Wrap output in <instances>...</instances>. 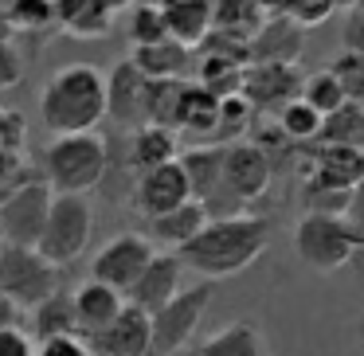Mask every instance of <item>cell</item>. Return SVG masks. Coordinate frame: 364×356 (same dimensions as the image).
I'll return each mask as SVG.
<instances>
[{"mask_svg": "<svg viewBox=\"0 0 364 356\" xmlns=\"http://www.w3.org/2000/svg\"><path fill=\"white\" fill-rule=\"evenodd\" d=\"M181 356H262V337L255 321H231L208 340L184 348Z\"/></svg>", "mask_w": 364, "mask_h": 356, "instance_id": "603a6c76", "label": "cell"}, {"mask_svg": "<svg viewBox=\"0 0 364 356\" xmlns=\"http://www.w3.org/2000/svg\"><path fill=\"white\" fill-rule=\"evenodd\" d=\"M270 231H274V223L267 215H255V212L220 215V220H208L204 231L176 254L188 270L215 282V278L243 274L251 262H259L270 243Z\"/></svg>", "mask_w": 364, "mask_h": 356, "instance_id": "6da1fadb", "label": "cell"}, {"mask_svg": "<svg viewBox=\"0 0 364 356\" xmlns=\"http://www.w3.org/2000/svg\"><path fill=\"white\" fill-rule=\"evenodd\" d=\"M36 168L24 161V153L16 149H0V196H9L12 188H16L20 180H28Z\"/></svg>", "mask_w": 364, "mask_h": 356, "instance_id": "d590c367", "label": "cell"}, {"mask_svg": "<svg viewBox=\"0 0 364 356\" xmlns=\"http://www.w3.org/2000/svg\"><path fill=\"white\" fill-rule=\"evenodd\" d=\"M153 254H157L153 251V239L134 235V231L114 235L110 243L95 254V262H90V278H98V282H106V286H114V290L126 293L129 286L145 274V266L153 262Z\"/></svg>", "mask_w": 364, "mask_h": 356, "instance_id": "30bf717a", "label": "cell"}, {"mask_svg": "<svg viewBox=\"0 0 364 356\" xmlns=\"http://www.w3.org/2000/svg\"><path fill=\"white\" fill-rule=\"evenodd\" d=\"M301 98H306L317 114H333V110H341V106L348 102L341 79L333 75V67H321V71L306 75V82H301Z\"/></svg>", "mask_w": 364, "mask_h": 356, "instance_id": "d6a6232c", "label": "cell"}, {"mask_svg": "<svg viewBox=\"0 0 364 356\" xmlns=\"http://www.w3.org/2000/svg\"><path fill=\"white\" fill-rule=\"evenodd\" d=\"M208 223V207L200 204V200H188V204L173 207V212L165 215H149V239L161 247H168V251H181V247H188L192 239L204 231Z\"/></svg>", "mask_w": 364, "mask_h": 356, "instance_id": "44dd1931", "label": "cell"}, {"mask_svg": "<svg viewBox=\"0 0 364 356\" xmlns=\"http://www.w3.org/2000/svg\"><path fill=\"white\" fill-rule=\"evenodd\" d=\"M333 9H337V0H290V4H286V16H294L301 28H314V24H321Z\"/></svg>", "mask_w": 364, "mask_h": 356, "instance_id": "74e56055", "label": "cell"}, {"mask_svg": "<svg viewBox=\"0 0 364 356\" xmlns=\"http://www.w3.org/2000/svg\"><path fill=\"white\" fill-rule=\"evenodd\" d=\"M181 157V141H176V129H165V126H145L129 129V141H126V168L129 173H149L157 165H168V161Z\"/></svg>", "mask_w": 364, "mask_h": 356, "instance_id": "e0dca14e", "label": "cell"}, {"mask_svg": "<svg viewBox=\"0 0 364 356\" xmlns=\"http://www.w3.org/2000/svg\"><path fill=\"white\" fill-rule=\"evenodd\" d=\"M51 200H55V188L48 184L43 173H32L9 196H0V243H20V247L40 243L51 215Z\"/></svg>", "mask_w": 364, "mask_h": 356, "instance_id": "8992f818", "label": "cell"}, {"mask_svg": "<svg viewBox=\"0 0 364 356\" xmlns=\"http://www.w3.org/2000/svg\"><path fill=\"white\" fill-rule=\"evenodd\" d=\"M145 98H149V75L134 67V59L118 63L106 75V118L118 129L145 126Z\"/></svg>", "mask_w": 364, "mask_h": 356, "instance_id": "5bb4252c", "label": "cell"}, {"mask_svg": "<svg viewBox=\"0 0 364 356\" xmlns=\"http://www.w3.org/2000/svg\"><path fill=\"white\" fill-rule=\"evenodd\" d=\"M301 204H306V212L348 215V212L356 207V192H337V188H306V184H301Z\"/></svg>", "mask_w": 364, "mask_h": 356, "instance_id": "e575fe53", "label": "cell"}, {"mask_svg": "<svg viewBox=\"0 0 364 356\" xmlns=\"http://www.w3.org/2000/svg\"><path fill=\"white\" fill-rule=\"evenodd\" d=\"M0 290L20 309H36L59 290V266L40 247L0 243Z\"/></svg>", "mask_w": 364, "mask_h": 356, "instance_id": "5b68a950", "label": "cell"}, {"mask_svg": "<svg viewBox=\"0 0 364 356\" xmlns=\"http://www.w3.org/2000/svg\"><path fill=\"white\" fill-rule=\"evenodd\" d=\"M356 340H360V348H364V317L356 321Z\"/></svg>", "mask_w": 364, "mask_h": 356, "instance_id": "f6af8a7d", "label": "cell"}, {"mask_svg": "<svg viewBox=\"0 0 364 356\" xmlns=\"http://www.w3.org/2000/svg\"><path fill=\"white\" fill-rule=\"evenodd\" d=\"M255 106L247 102L243 95H228L220 98V122H215V134L212 141L215 145H235V141H247V134L255 129Z\"/></svg>", "mask_w": 364, "mask_h": 356, "instance_id": "f1b7e54d", "label": "cell"}, {"mask_svg": "<svg viewBox=\"0 0 364 356\" xmlns=\"http://www.w3.org/2000/svg\"><path fill=\"white\" fill-rule=\"evenodd\" d=\"M110 173V145L90 129V134H63L48 145L43 157V176L55 192H75L87 196Z\"/></svg>", "mask_w": 364, "mask_h": 356, "instance_id": "277c9868", "label": "cell"}, {"mask_svg": "<svg viewBox=\"0 0 364 356\" xmlns=\"http://www.w3.org/2000/svg\"><path fill=\"white\" fill-rule=\"evenodd\" d=\"M192 200V184H188V173H184L181 157L168 161V165H157L149 173H137L134 176V212L137 215H165L173 207L188 204Z\"/></svg>", "mask_w": 364, "mask_h": 356, "instance_id": "7c38bea8", "label": "cell"}, {"mask_svg": "<svg viewBox=\"0 0 364 356\" xmlns=\"http://www.w3.org/2000/svg\"><path fill=\"white\" fill-rule=\"evenodd\" d=\"M134 67L149 79H188L196 71V59L192 48L181 40H161V43H141V48L129 51Z\"/></svg>", "mask_w": 364, "mask_h": 356, "instance_id": "d6986e66", "label": "cell"}, {"mask_svg": "<svg viewBox=\"0 0 364 356\" xmlns=\"http://www.w3.org/2000/svg\"><path fill=\"white\" fill-rule=\"evenodd\" d=\"M20 43L16 40H4L0 43V90H12L20 79H24V55H20Z\"/></svg>", "mask_w": 364, "mask_h": 356, "instance_id": "8d00e7d4", "label": "cell"}, {"mask_svg": "<svg viewBox=\"0 0 364 356\" xmlns=\"http://www.w3.org/2000/svg\"><path fill=\"white\" fill-rule=\"evenodd\" d=\"M223 161H228V145H196V149H184L181 153V165L188 173V184H192V200H212L215 188L223 180Z\"/></svg>", "mask_w": 364, "mask_h": 356, "instance_id": "7402d4cb", "label": "cell"}, {"mask_svg": "<svg viewBox=\"0 0 364 356\" xmlns=\"http://www.w3.org/2000/svg\"><path fill=\"white\" fill-rule=\"evenodd\" d=\"M337 4H341V9H353V4H356V0H337Z\"/></svg>", "mask_w": 364, "mask_h": 356, "instance_id": "c3c4849f", "label": "cell"}, {"mask_svg": "<svg viewBox=\"0 0 364 356\" xmlns=\"http://www.w3.org/2000/svg\"><path fill=\"white\" fill-rule=\"evenodd\" d=\"M181 270H184V262H181V254H176V251L153 254V262L145 266V274L126 290V301H129V306H137V309H145V313H157L165 301H173L176 293L184 290V286H181Z\"/></svg>", "mask_w": 364, "mask_h": 356, "instance_id": "9a60e30c", "label": "cell"}, {"mask_svg": "<svg viewBox=\"0 0 364 356\" xmlns=\"http://www.w3.org/2000/svg\"><path fill=\"white\" fill-rule=\"evenodd\" d=\"M87 345L95 356H149L153 352V321L145 309L126 301V309L106 329L90 333Z\"/></svg>", "mask_w": 364, "mask_h": 356, "instance_id": "4fadbf2b", "label": "cell"}, {"mask_svg": "<svg viewBox=\"0 0 364 356\" xmlns=\"http://www.w3.org/2000/svg\"><path fill=\"white\" fill-rule=\"evenodd\" d=\"M267 16L270 12L259 0H212V28H220V32H235L251 40Z\"/></svg>", "mask_w": 364, "mask_h": 356, "instance_id": "83f0119b", "label": "cell"}, {"mask_svg": "<svg viewBox=\"0 0 364 356\" xmlns=\"http://www.w3.org/2000/svg\"><path fill=\"white\" fill-rule=\"evenodd\" d=\"M16 321H20V306H16V301H12L4 290H0V333L12 329Z\"/></svg>", "mask_w": 364, "mask_h": 356, "instance_id": "7bdbcfd3", "label": "cell"}, {"mask_svg": "<svg viewBox=\"0 0 364 356\" xmlns=\"http://www.w3.org/2000/svg\"><path fill=\"white\" fill-rule=\"evenodd\" d=\"M24 137H28V122H24V114L4 110V106H0V149H16V153H24Z\"/></svg>", "mask_w": 364, "mask_h": 356, "instance_id": "f35d334b", "label": "cell"}, {"mask_svg": "<svg viewBox=\"0 0 364 356\" xmlns=\"http://www.w3.org/2000/svg\"><path fill=\"white\" fill-rule=\"evenodd\" d=\"M12 32H16L20 48H40L51 32H59V20H55V0H12Z\"/></svg>", "mask_w": 364, "mask_h": 356, "instance_id": "d4e9b609", "label": "cell"}, {"mask_svg": "<svg viewBox=\"0 0 364 356\" xmlns=\"http://www.w3.org/2000/svg\"><path fill=\"white\" fill-rule=\"evenodd\" d=\"M126 32H129V43H134V48H141V43L173 40V36H168V20H165L161 0H134L129 20H126Z\"/></svg>", "mask_w": 364, "mask_h": 356, "instance_id": "f546056e", "label": "cell"}, {"mask_svg": "<svg viewBox=\"0 0 364 356\" xmlns=\"http://www.w3.org/2000/svg\"><path fill=\"white\" fill-rule=\"evenodd\" d=\"M114 0H55L59 32L75 40H102L114 28Z\"/></svg>", "mask_w": 364, "mask_h": 356, "instance_id": "ac0fdd59", "label": "cell"}, {"mask_svg": "<svg viewBox=\"0 0 364 356\" xmlns=\"http://www.w3.org/2000/svg\"><path fill=\"white\" fill-rule=\"evenodd\" d=\"M341 48L364 55V16H356V12H348V16H345V28H341Z\"/></svg>", "mask_w": 364, "mask_h": 356, "instance_id": "b9f144b4", "label": "cell"}, {"mask_svg": "<svg viewBox=\"0 0 364 356\" xmlns=\"http://www.w3.org/2000/svg\"><path fill=\"white\" fill-rule=\"evenodd\" d=\"M301 59V24L286 12H270L251 36V63H298Z\"/></svg>", "mask_w": 364, "mask_h": 356, "instance_id": "2e32d148", "label": "cell"}, {"mask_svg": "<svg viewBox=\"0 0 364 356\" xmlns=\"http://www.w3.org/2000/svg\"><path fill=\"white\" fill-rule=\"evenodd\" d=\"M348 12H356V16H364V0H356V4H353Z\"/></svg>", "mask_w": 364, "mask_h": 356, "instance_id": "bcb514c9", "label": "cell"}, {"mask_svg": "<svg viewBox=\"0 0 364 356\" xmlns=\"http://www.w3.org/2000/svg\"><path fill=\"white\" fill-rule=\"evenodd\" d=\"M32 329L40 340H51V337H82L79 333V313H75V293H63L55 290L48 301L32 309Z\"/></svg>", "mask_w": 364, "mask_h": 356, "instance_id": "4316f807", "label": "cell"}, {"mask_svg": "<svg viewBox=\"0 0 364 356\" xmlns=\"http://www.w3.org/2000/svg\"><path fill=\"white\" fill-rule=\"evenodd\" d=\"M40 118L55 137L90 134L106 122V75L90 63H67L43 82Z\"/></svg>", "mask_w": 364, "mask_h": 356, "instance_id": "7a4b0ae2", "label": "cell"}, {"mask_svg": "<svg viewBox=\"0 0 364 356\" xmlns=\"http://www.w3.org/2000/svg\"><path fill=\"white\" fill-rule=\"evenodd\" d=\"M364 251V223L353 215L306 212L294 223V254L317 274H337Z\"/></svg>", "mask_w": 364, "mask_h": 356, "instance_id": "3957f363", "label": "cell"}, {"mask_svg": "<svg viewBox=\"0 0 364 356\" xmlns=\"http://www.w3.org/2000/svg\"><path fill=\"white\" fill-rule=\"evenodd\" d=\"M168 20V36L188 48H200L212 32V0H161Z\"/></svg>", "mask_w": 364, "mask_h": 356, "instance_id": "cb8c5ba5", "label": "cell"}, {"mask_svg": "<svg viewBox=\"0 0 364 356\" xmlns=\"http://www.w3.org/2000/svg\"><path fill=\"white\" fill-rule=\"evenodd\" d=\"M122 309H126V293L114 290V286H106V282H98V278H90L87 286L75 290V313H79V333L82 337L106 329Z\"/></svg>", "mask_w": 364, "mask_h": 356, "instance_id": "ffe728a7", "label": "cell"}, {"mask_svg": "<svg viewBox=\"0 0 364 356\" xmlns=\"http://www.w3.org/2000/svg\"><path fill=\"white\" fill-rule=\"evenodd\" d=\"M301 82H306V75L298 63H251L243 75V98L270 118L294 98H301Z\"/></svg>", "mask_w": 364, "mask_h": 356, "instance_id": "8fae6325", "label": "cell"}, {"mask_svg": "<svg viewBox=\"0 0 364 356\" xmlns=\"http://www.w3.org/2000/svg\"><path fill=\"white\" fill-rule=\"evenodd\" d=\"M90 231H95V207L87 204V196L55 192L48 227H43V235H40L36 247H40L55 266H67V262H75L82 251H87Z\"/></svg>", "mask_w": 364, "mask_h": 356, "instance_id": "ba28073f", "label": "cell"}, {"mask_svg": "<svg viewBox=\"0 0 364 356\" xmlns=\"http://www.w3.org/2000/svg\"><path fill=\"white\" fill-rule=\"evenodd\" d=\"M36 348H40V345H32V337L20 333L16 325L0 333V356H36Z\"/></svg>", "mask_w": 364, "mask_h": 356, "instance_id": "60d3db41", "label": "cell"}, {"mask_svg": "<svg viewBox=\"0 0 364 356\" xmlns=\"http://www.w3.org/2000/svg\"><path fill=\"white\" fill-rule=\"evenodd\" d=\"M317 141L329 145H353V149H364V106L345 102L341 110L325 114L321 122V137Z\"/></svg>", "mask_w": 364, "mask_h": 356, "instance_id": "4dcf8cb0", "label": "cell"}, {"mask_svg": "<svg viewBox=\"0 0 364 356\" xmlns=\"http://www.w3.org/2000/svg\"><path fill=\"white\" fill-rule=\"evenodd\" d=\"M356 207L364 212V184H360V192H356Z\"/></svg>", "mask_w": 364, "mask_h": 356, "instance_id": "7dc6e473", "label": "cell"}, {"mask_svg": "<svg viewBox=\"0 0 364 356\" xmlns=\"http://www.w3.org/2000/svg\"><path fill=\"white\" fill-rule=\"evenodd\" d=\"M212 290H215V282L204 278L196 286H184L173 301H165L157 313H149V321H153V352L149 356H181L188 348L192 333L200 329V317L208 313Z\"/></svg>", "mask_w": 364, "mask_h": 356, "instance_id": "52a82bcc", "label": "cell"}, {"mask_svg": "<svg viewBox=\"0 0 364 356\" xmlns=\"http://www.w3.org/2000/svg\"><path fill=\"white\" fill-rule=\"evenodd\" d=\"M36 356H95L87 345V337H51V340H40Z\"/></svg>", "mask_w": 364, "mask_h": 356, "instance_id": "ab89813d", "label": "cell"}, {"mask_svg": "<svg viewBox=\"0 0 364 356\" xmlns=\"http://www.w3.org/2000/svg\"><path fill=\"white\" fill-rule=\"evenodd\" d=\"M329 67H333V75L341 79V87H345L348 102L364 106V55H356V51H341Z\"/></svg>", "mask_w": 364, "mask_h": 356, "instance_id": "836d02e7", "label": "cell"}, {"mask_svg": "<svg viewBox=\"0 0 364 356\" xmlns=\"http://www.w3.org/2000/svg\"><path fill=\"white\" fill-rule=\"evenodd\" d=\"M215 122H220V95L204 87V82H184V102H181V134L204 137L212 141Z\"/></svg>", "mask_w": 364, "mask_h": 356, "instance_id": "484cf974", "label": "cell"}, {"mask_svg": "<svg viewBox=\"0 0 364 356\" xmlns=\"http://www.w3.org/2000/svg\"><path fill=\"white\" fill-rule=\"evenodd\" d=\"M298 176H301L306 188L360 192V184H364V149L314 141V145H306V153H301Z\"/></svg>", "mask_w": 364, "mask_h": 356, "instance_id": "9c48e42d", "label": "cell"}, {"mask_svg": "<svg viewBox=\"0 0 364 356\" xmlns=\"http://www.w3.org/2000/svg\"><path fill=\"white\" fill-rule=\"evenodd\" d=\"M274 122H278V126H282L298 145H314L317 137H321V122H325V114H317L314 106L306 102V98H294L290 106H282V110L274 114Z\"/></svg>", "mask_w": 364, "mask_h": 356, "instance_id": "1f68e13d", "label": "cell"}, {"mask_svg": "<svg viewBox=\"0 0 364 356\" xmlns=\"http://www.w3.org/2000/svg\"><path fill=\"white\" fill-rule=\"evenodd\" d=\"M9 9H12V0H0V43H4V40H16V32H12V16H9Z\"/></svg>", "mask_w": 364, "mask_h": 356, "instance_id": "ee69618b", "label": "cell"}]
</instances>
